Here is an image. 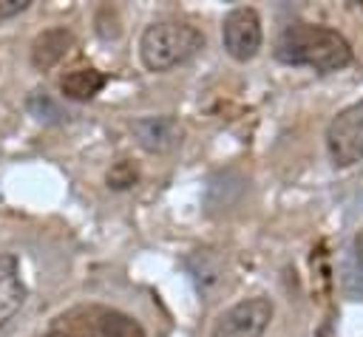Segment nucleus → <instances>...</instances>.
Wrapping results in <instances>:
<instances>
[{
    "mask_svg": "<svg viewBox=\"0 0 363 337\" xmlns=\"http://www.w3.org/2000/svg\"><path fill=\"white\" fill-rule=\"evenodd\" d=\"M272 54L284 65H306L320 74L340 71L352 62V45L340 31L303 20L281 28Z\"/></svg>",
    "mask_w": 363,
    "mask_h": 337,
    "instance_id": "obj_1",
    "label": "nucleus"
},
{
    "mask_svg": "<svg viewBox=\"0 0 363 337\" xmlns=\"http://www.w3.org/2000/svg\"><path fill=\"white\" fill-rule=\"evenodd\" d=\"M204 48V31L187 20L150 23L139 37V59L147 71H170Z\"/></svg>",
    "mask_w": 363,
    "mask_h": 337,
    "instance_id": "obj_2",
    "label": "nucleus"
},
{
    "mask_svg": "<svg viewBox=\"0 0 363 337\" xmlns=\"http://www.w3.org/2000/svg\"><path fill=\"white\" fill-rule=\"evenodd\" d=\"M272 314H275V306L269 297H264V295L244 297L216 317L210 337H261L267 331Z\"/></svg>",
    "mask_w": 363,
    "mask_h": 337,
    "instance_id": "obj_3",
    "label": "nucleus"
},
{
    "mask_svg": "<svg viewBox=\"0 0 363 337\" xmlns=\"http://www.w3.org/2000/svg\"><path fill=\"white\" fill-rule=\"evenodd\" d=\"M326 150L335 167H352L363 159V99L352 102L329 122Z\"/></svg>",
    "mask_w": 363,
    "mask_h": 337,
    "instance_id": "obj_4",
    "label": "nucleus"
},
{
    "mask_svg": "<svg viewBox=\"0 0 363 337\" xmlns=\"http://www.w3.org/2000/svg\"><path fill=\"white\" fill-rule=\"evenodd\" d=\"M221 42L233 59H238V62L252 59L264 42V28H261L258 11L250 6L230 8L221 20Z\"/></svg>",
    "mask_w": 363,
    "mask_h": 337,
    "instance_id": "obj_5",
    "label": "nucleus"
},
{
    "mask_svg": "<svg viewBox=\"0 0 363 337\" xmlns=\"http://www.w3.org/2000/svg\"><path fill=\"white\" fill-rule=\"evenodd\" d=\"M74 48V34L65 25H51L45 31H40L31 42V65L37 71H51L57 62H62L68 57V51Z\"/></svg>",
    "mask_w": 363,
    "mask_h": 337,
    "instance_id": "obj_6",
    "label": "nucleus"
},
{
    "mask_svg": "<svg viewBox=\"0 0 363 337\" xmlns=\"http://www.w3.org/2000/svg\"><path fill=\"white\" fill-rule=\"evenodd\" d=\"M26 283L20 278V263L14 255L0 252V329L23 309Z\"/></svg>",
    "mask_w": 363,
    "mask_h": 337,
    "instance_id": "obj_7",
    "label": "nucleus"
},
{
    "mask_svg": "<svg viewBox=\"0 0 363 337\" xmlns=\"http://www.w3.org/2000/svg\"><path fill=\"white\" fill-rule=\"evenodd\" d=\"M133 133H136V142L147 153H162V150H170L179 142L182 127L170 116H145L133 125Z\"/></svg>",
    "mask_w": 363,
    "mask_h": 337,
    "instance_id": "obj_8",
    "label": "nucleus"
},
{
    "mask_svg": "<svg viewBox=\"0 0 363 337\" xmlns=\"http://www.w3.org/2000/svg\"><path fill=\"white\" fill-rule=\"evenodd\" d=\"M105 88V74L94 65H74L60 76V91L65 99L88 102Z\"/></svg>",
    "mask_w": 363,
    "mask_h": 337,
    "instance_id": "obj_9",
    "label": "nucleus"
},
{
    "mask_svg": "<svg viewBox=\"0 0 363 337\" xmlns=\"http://www.w3.org/2000/svg\"><path fill=\"white\" fill-rule=\"evenodd\" d=\"M40 337H96L94 326H91V317H88V306H79V309H71V312L60 314L54 320V326Z\"/></svg>",
    "mask_w": 363,
    "mask_h": 337,
    "instance_id": "obj_10",
    "label": "nucleus"
},
{
    "mask_svg": "<svg viewBox=\"0 0 363 337\" xmlns=\"http://www.w3.org/2000/svg\"><path fill=\"white\" fill-rule=\"evenodd\" d=\"M139 181V167L130 161V159H119L111 164V170L105 173V184L111 190H128Z\"/></svg>",
    "mask_w": 363,
    "mask_h": 337,
    "instance_id": "obj_11",
    "label": "nucleus"
},
{
    "mask_svg": "<svg viewBox=\"0 0 363 337\" xmlns=\"http://www.w3.org/2000/svg\"><path fill=\"white\" fill-rule=\"evenodd\" d=\"M28 6H31V0H0V20L14 17V14L26 11Z\"/></svg>",
    "mask_w": 363,
    "mask_h": 337,
    "instance_id": "obj_12",
    "label": "nucleus"
},
{
    "mask_svg": "<svg viewBox=\"0 0 363 337\" xmlns=\"http://www.w3.org/2000/svg\"><path fill=\"white\" fill-rule=\"evenodd\" d=\"M352 252H354V261H357V266L363 269V227L354 232V238H352Z\"/></svg>",
    "mask_w": 363,
    "mask_h": 337,
    "instance_id": "obj_13",
    "label": "nucleus"
}]
</instances>
